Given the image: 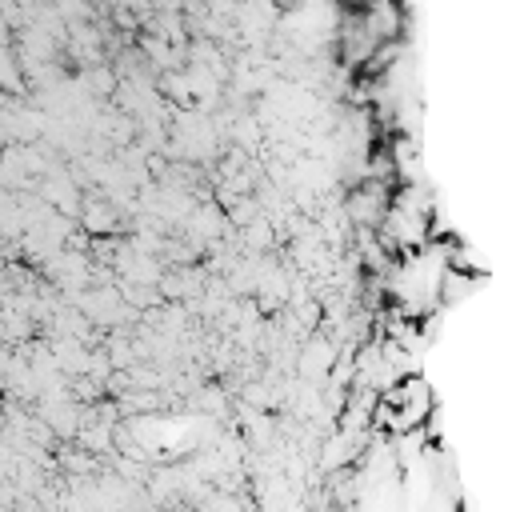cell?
<instances>
[{"label":"cell","instance_id":"6da1fadb","mask_svg":"<svg viewBox=\"0 0 512 512\" xmlns=\"http://www.w3.org/2000/svg\"><path fill=\"white\" fill-rule=\"evenodd\" d=\"M432 416H436V396H432L428 380L412 372V376L396 380L388 392H380L372 424L392 432V436H416Z\"/></svg>","mask_w":512,"mask_h":512}]
</instances>
